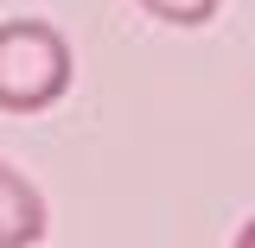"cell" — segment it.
<instances>
[{
	"mask_svg": "<svg viewBox=\"0 0 255 248\" xmlns=\"http://www.w3.org/2000/svg\"><path fill=\"white\" fill-rule=\"evenodd\" d=\"M70 89V45L45 19L0 26V115H38Z\"/></svg>",
	"mask_w": 255,
	"mask_h": 248,
	"instance_id": "cell-1",
	"label": "cell"
},
{
	"mask_svg": "<svg viewBox=\"0 0 255 248\" xmlns=\"http://www.w3.org/2000/svg\"><path fill=\"white\" fill-rule=\"evenodd\" d=\"M45 242V197L26 185V172H13L0 159V248H32Z\"/></svg>",
	"mask_w": 255,
	"mask_h": 248,
	"instance_id": "cell-2",
	"label": "cell"
},
{
	"mask_svg": "<svg viewBox=\"0 0 255 248\" xmlns=\"http://www.w3.org/2000/svg\"><path fill=\"white\" fill-rule=\"evenodd\" d=\"M153 19H166V26H204V19H217L223 0H140Z\"/></svg>",
	"mask_w": 255,
	"mask_h": 248,
	"instance_id": "cell-3",
	"label": "cell"
},
{
	"mask_svg": "<svg viewBox=\"0 0 255 248\" xmlns=\"http://www.w3.org/2000/svg\"><path fill=\"white\" fill-rule=\"evenodd\" d=\"M236 248H255V223H243V229H236Z\"/></svg>",
	"mask_w": 255,
	"mask_h": 248,
	"instance_id": "cell-4",
	"label": "cell"
}]
</instances>
